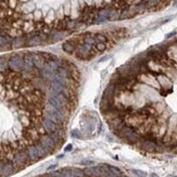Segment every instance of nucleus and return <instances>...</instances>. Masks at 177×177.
<instances>
[{"instance_id":"nucleus-1","label":"nucleus","mask_w":177,"mask_h":177,"mask_svg":"<svg viewBox=\"0 0 177 177\" xmlns=\"http://www.w3.org/2000/svg\"><path fill=\"white\" fill-rule=\"evenodd\" d=\"M137 81L141 84H146V85L150 86V87L154 88L159 91L161 89V85L159 84V81H156V77L154 74L149 73V72H144V73H139L137 75Z\"/></svg>"},{"instance_id":"nucleus-2","label":"nucleus","mask_w":177,"mask_h":177,"mask_svg":"<svg viewBox=\"0 0 177 177\" xmlns=\"http://www.w3.org/2000/svg\"><path fill=\"white\" fill-rule=\"evenodd\" d=\"M9 69L15 73L23 72L24 70V58L20 54H14L9 58Z\"/></svg>"},{"instance_id":"nucleus-3","label":"nucleus","mask_w":177,"mask_h":177,"mask_svg":"<svg viewBox=\"0 0 177 177\" xmlns=\"http://www.w3.org/2000/svg\"><path fill=\"white\" fill-rule=\"evenodd\" d=\"M42 126L44 127V129L46 130L47 134L54 133V131L59 130L60 128H64L63 126H60V125H58V124L53 123V122H52L51 120H49L48 117H46V116H44V119H42Z\"/></svg>"},{"instance_id":"nucleus-4","label":"nucleus","mask_w":177,"mask_h":177,"mask_svg":"<svg viewBox=\"0 0 177 177\" xmlns=\"http://www.w3.org/2000/svg\"><path fill=\"white\" fill-rule=\"evenodd\" d=\"M33 60H34V66H35V69H37L38 71L44 70L47 60L44 58V56L42 54V52L33 53Z\"/></svg>"},{"instance_id":"nucleus-5","label":"nucleus","mask_w":177,"mask_h":177,"mask_svg":"<svg viewBox=\"0 0 177 177\" xmlns=\"http://www.w3.org/2000/svg\"><path fill=\"white\" fill-rule=\"evenodd\" d=\"M25 150H26V153H27V155H28V159H29V161H31V163H34V162H36V161L40 160V156H39V154H38L36 145H31V146L27 147Z\"/></svg>"},{"instance_id":"nucleus-6","label":"nucleus","mask_w":177,"mask_h":177,"mask_svg":"<svg viewBox=\"0 0 177 177\" xmlns=\"http://www.w3.org/2000/svg\"><path fill=\"white\" fill-rule=\"evenodd\" d=\"M156 81H159V84L161 85L162 88H171L173 87V81H171V78H169L165 74H159L155 75Z\"/></svg>"},{"instance_id":"nucleus-7","label":"nucleus","mask_w":177,"mask_h":177,"mask_svg":"<svg viewBox=\"0 0 177 177\" xmlns=\"http://www.w3.org/2000/svg\"><path fill=\"white\" fill-rule=\"evenodd\" d=\"M26 47V38L23 36H17V37L12 38V42H11V48L12 49H20Z\"/></svg>"},{"instance_id":"nucleus-8","label":"nucleus","mask_w":177,"mask_h":177,"mask_svg":"<svg viewBox=\"0 0 177 177\" xmlns=\"http://www.w3.org/2000/svg\"><path fill=\"white\" fill-rule=\"evenodd\" d=\"M76 48H77V46L74 44V42L72 39L66 40V42H63V45H62L63 51L66 52V53H69V54L74 53L75 50H76Z\"/></svg>"},{"instance_id":"nucleus-9","label":"nucleus","mask_w":177,"mask_h":177,"mask_svg":"<svg viewBox=\"0 0 177 177\" xmlns=\"http://www.w3.org/2000/svg\"><path fill=\"white\" fill-rule=\"evenodd\" d=\"M94 37H95V39H96L97 42H104V44H106V45L110 42V38H109L106 35H104V34H102V33L94 34Z\"/></svg>"},{"instance_id":"nucleus-10","label":"nucleus","mask_w":177,"mask_h":177,"mask_svg":"<svg viewBox=\"0 0 177 177\" xmlns=\"http://www.w3.org/2000/svg\"><path fill=\"white\" fill-rule=\"evenodd\" d=\"M9 67V59L6 57H0V72H4Z\"/></svg>"},{"instance_id":"nucleus-11","label":"nucleus","mask_w":177,"mask_h":177,"mask_svg":"<svg viewBox=\"0 0 177 177\" xmlns=\"http://www.w3.org/2000/svg\"><path fill=\"white\" fill-rule=\"evenodd\" d=\"M106 47H108V45L104 44V42H96V45L92 48L98 52V53H101V52H104L106 50Z\"/></svg>"},{"instance_id":"nucleus-12","label":"nucleus","mask_w":177,"mask_h":177,"mask_svg":"<svg viewBox=\"0 0 177 177\" xmlns=\"http://www.w3.org/2000/svg\"><path fill=\"white\" fill-rule=\"evenodd\" d=\"M34 9H35V6H34L33 3H31V2H25V3L22 6V12L27 14V13H29L31 11H33Z\"/></svg>"},{"instance_id":"nucleus-13","label":"nucleus","mask_w":177,"mask_h":177,"mask_svg":"<svg viewBox=\"0 0 177 177\" xmlns=\"http://www.w3.org/2000/svg\"><path fill=\"white\" fill-rule=\"evenodd\" d=\"M71 3H66L63 6V10H64V14L65 17H71Z\"/></svg>"},{"instance_id":"nucleus-14","label":"nucleus","mask_w":177,"mask_h":177,"mask_svg":"<svg viewBox=\"0 0 177 177\" xmlns=\"http://www.w3.org/2000/svg\"><path fill=\"white\" fill-rule=\"evenodd\" d=\"M133 173H135V175L138 176V177H147L148 176V174H147L145 171H141V170H133Z\"/></svg>"},{"instance_id":"nucleus-15","label":"nucleus","mask_w":177,"mask_h":177,"mask_svg":"<svg viewBox=\"0 0 177 177\" xmlns=\"http://www.w3.org/2000/svg\"><path fill=\"white\" fill-rule=\"evenodd\" d=\"M108 167H109V170H110V171L112 172V173H114L117 177L122 175L121 171H120V170L117 169V167H115V166H111V165H108Z\"/></svg>"},{"instance_id":"nucleus-16","label":"nucleus","mask_w":177,"mask_h":177,"mask_svg":"<svg viewBox=\"0 0 177 177\" xmlns=\"http://www.w3.org/2000/svg\"><path fill=\"white\" fill-rule=\"evenodd\" d=\"M42 12H40L39 10H36L35 12H34V14H33V20L34 21H36V22H38V21H40V19H42Z\"/></svg>"},{"instance_id":"nucleus-17","label":"nucleus","mask_w":177,"mask_h":177,"mask_svg":"<svg viewBox=\"0 0 177 177\" xmlns=\"http://www.w3.org/2000/svg\"><path fill=\"white\" fill-rule=\"evenodd\" d=\"M72 136L73 137H76V138H81V133H79V130H77V129H74V130H72Z\"/></svg>"},{"instance_id":"nucleus-18","label":"nucleus","mask_w":177,"mask_h":177,"mask_svg":"<svg viewBox=\"0 0 177 177\" xmlns=\"http://www.w3.org/2000/svg\"><path fill=\"white\" fill-rule=\"evenodd\" d=\"M176 32H172V33H170V34H167L166 36H165V38L166 39H170V38H172V37H174V36H176Z\"/></svg>"},{"instance_id":"nucleus-19","label":"nucleus","mask_w":177,"mask_h":177,"mask_svg":"<svg viewBox=\"0 0 177 177\" xmlns=\"http://www.w3.org/2000/svg\"><path fill=\"white\" fill-rule=\"evenodd\" d=\"M81 164H83V165H94L95 162H94V161H83V162H81Z\"/></svg>"},{"instance_id":"nucleus-20","label":"nucleus","mask_w":177,"mask_h":177,"mask_svg":"<svg viewBox=\"0 0 177 177\" xmlns=\"http://www.w3.org/2000/svg\"><path fill=\"white\" fill-rule=\"evenodd\" d=\"M72 149H73V146H72V145H67V146L64 148V151L65 152H69V151H71Z\"/></svg>"},{"instance_id":"nucleus-21","label":"nucleus","mask_w":177,"mask_h":177,"mask_svg":"<svg viewBox=\"0 0 177 177\" xmlns=\"http://www.w3.org/2000/svg\"><path fill=\"white\" fill-rule=\"evenodd\" d=\"M109 58H110V57H109V56H106V57H103V58H102V59H100V60H99V63L106 62V61H108V60H109Z\"/></svg>"},{"instance_id":"nucleus-22","label":"nucleus","mask_w":177,"mask_h":177,"mask_svg":"<svg viewBox=\"0 0 177 177\" xmlns=\"http://www.w3.org/2000/svg\"><path fill=\"white\" fill-rule=\"evenodd\" d=\"M57 165H51L50 167H48V171H50V170H52V169H54V167H56Z\"/></svg>"},{"instance_id":"nucleus-23","label":"nucleus","mask_w":177,"mask_h":177,"mask_svg":"<svg viewBox=\"0 0 177 177\" xmlns=\"http://www.w3.org/2000/svg\"><path fill=\"white\" fill-rule=\"evenodd\" d=\"M150 177H159V176L156 175V174H154V173H153V174H151V175H150Z\"/></svg>"},{"instance_id":"nucleus-24","label":"nucleus","mask_w":177,"mask_h":177,"mask_svg":"<svg viewBox=\"0 0 177 177\" xmlns=\"http://www.w3.org/2000/svg\"><path fill=\"white\" fill-rule=\"evenodd\" d=\"M174 7H177V0H175V1H174Z\"/></svg>"},{"instance_id":"nucleus-25","label":"nucleus","mask_w":177,"mask_h":177,"mask_svg":"<svg viewBox=\"0 0 177 177\" xmlns=\"http://www.w3.org/2000/svg\"><path fill=\"white\" fill-rule=\"evenodd\" d=\"M1 1H4V0H0V2H1Z\"/></svg>"}]
</instances>
